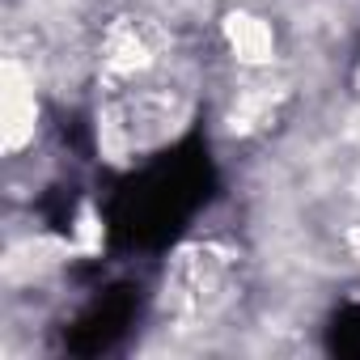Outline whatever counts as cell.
<instances>
[{
	"mask_svg": "<svg viewBox=\"0 0 360 360\" xmlns=\"http://www.w3.org/2000/svg\"><path fill=\"white\" fill-rule=\"evenodd\" d=\"M39 102H34V81L18 60H5V77H0V131H5V153H18L34 140Z\"/></svg>",
	"mask_w": 360,
	"mask_h": 360,
	"instance_id": "cell-1",
	"label": "cell"
},
{
	"mask_svg": "<svg viewBox=\"0 0 360 360\" xmlns=\"http://www.w3.org/2000/svg\"><path fill=\"white\" fill-rule=\"evenodd\" d=\"M225 43L242 64H267L276 56V30L255 13H229L225 18Z\"/></svg>",
	"mask_w": 360,
	"mask_h": 360,
	"instance_id": "cell-3",
	"label": "cell"
},
{
	"mask_svg": "<svg viewBox=\"0 0 360 360\" xmlns=\"http://www.w3.org/2000/svg\"><path fill=\"white\" fill-rule=\"evenodd\" d=\"M148 60H153V43H148L140 22L123 18V22H115L106 30V39H102V68L110 77H131V72L148 68Z\"/></svg>",
	"mask_w": 360,
	"mask_h": 360,
	"instance_id": "cell-2",
	"label": "cell"
}]
</instances>
